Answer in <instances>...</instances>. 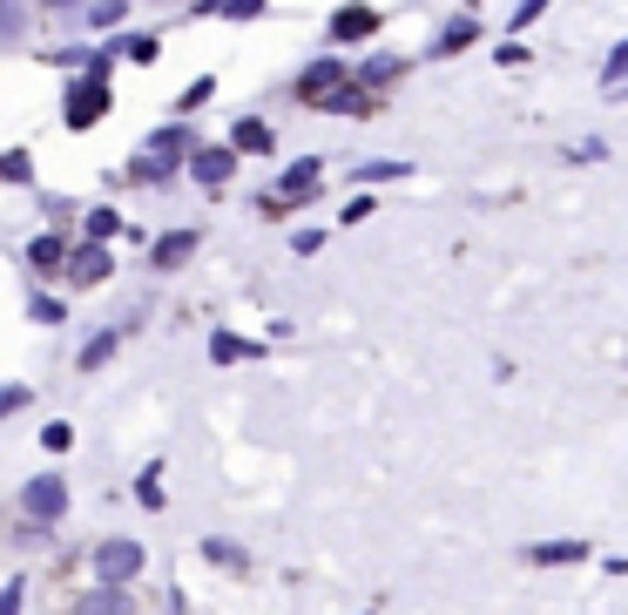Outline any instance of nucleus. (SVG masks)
Instances as JSON below:
<instances>
[{
	"instance_id": "obj_18",
	"label": "nucleus",
	"mask_w": 628,
	"mask_h": 615,
	"mask_svg": "<svg viewBox=\"0 0 628 615\" xmlns=\"http://www.w3.org/2000/svg\"><path fill=\"white\" fill-rule=\"evenodd\" d=\"M527 561L534 568H574V561H588V542H534Z\"/></svg>"
},
{
	"instance_id": "obj_26",
	"label": "nucleus",
	"mask_w": 628,
	"mask_h": 615,
	"mask_svg": "<svg viewBox=\"0 0 628 615\" xmlns=\"http://www.w3.org/2000/svg\"><path fill=\"white\" fill-rule=\"evenodd\" d=\"M155 474H163V467H142V474H136V501H142L149 514L163 508V480H155Z\"/></svg>"
},
{
	"instance_id": "obj_4",
	"label": "nucleus",
	"mask_w": 628,
	"mask_h": 615,
	"mask_svg": "<svg viewBox=\"0 0 628 615\" xmlns=\"http://www.w3.org/2000/svg\"><path fill=\"white\" fill-rule=\"evenodd\" d=\"M61 514H68V480H61V474H34V480L21 487V521L55 527Z\"/></svg>"
},
{
	"instance_id": "obj_15",
	"label": "nucleus",
	"mask_w": 628,
	"mask_h": 615,
	"mask_svg": "<svg viewBox=\"0 0 628 615\" xmlns=\"http://www.w3.org/2000/svg\"><path fill=\"white\" fill-rule=\"evenodd\" d=\"M399 74H406V55H365L359 68H351V82H365V89L379 95V89H392V82H399Z\"/></svg>"
},
{
	"instance_id": "obj_9",
	"label": "nucleus",
	"mask_w": 628,
	"mask_h": 615,
	"mask_svg": "<svg viewBox=\"0 0 628 615\" xmlns=\"http://www.w3.org/2000/svg\"><path fill=\"white\" fill-rule=\"evenodd\" d=\"M318 183H325V156H298V163H284V170H278V183H270V197H284V204L298 210V204H304Z\"/></svg>"
},
{
	"instance_id": "obj_23",
	"label": "nucleus",
	"mask_w": 628,
	"mask_h": 615,
	"mask_svg": "<svg viewBox=\"0 0 628 615\" xmlns=\"http://www.w3.org/2000/svg\"><path fill=\"white\" fill-rule=\"evenodd\" d=\"M203 555H210V561H223V568H237V575L251 568V555H244L237 542H223V534H210V542H203Z\"/></svg>"
},
{
	"instance_id": "obj_21",
	"label": "nucleus",
	"mask_w": 628,
	"mask_h": 615,
	"mask_svg": "<svg viewBox=\"0 0 628 615\" xmlns=\"http://www.w3.org/2000/svg\"><path fill=\"white\" fill-rule=\"evenodd\" d=\"M621 82H628V34L602 55V89H621Z\"/></svg>"
},
{
	"instance_id": "obj_34",
	"label": "nucleus",
	"mask_w": 628,
	"mask_h": 615,
	"mask_svg": "<svg viewBox=\"0 0 628 615\" xmlns=\"http://www.w3.org/2000/svg\"><path fill=\"white\" fill-rule=\"evenodd\" d=\"M264 8H270V0H223V14H230V21H257Z\"/></svg>"
},
{
	"instance_id": "obj_36",
	"label": "nucleus",
	"mask_w": 628,
	"mask_h": 615,
	"mask_svg": "<svg viewBox=\"0 0 628 615\" xmlns=\"http://www.w3.org/2000/svg\"><path fill=\"white\" fill-rule=\"evenodd\" d=\"M372 210H379V197H351V204H345V223H365Z\"/></svg>"
},
{
	"instance_id": "obj_32",
	"label": "nucleus",
	"mask_w": 628,
	"mask_h": 615,
	"mask_svg": "<svg viewBox=\"0 0 628 615\" xmlns=\"http://www.w3.org/2000/svg\"><path fill=\"white\" fill-rule=\"evenodd\" d=\"M392 176H406V163H359V183H392Z\"/></svg>"
},
{
	"instance_id": "obj_6",
	"label": "nucleus",
	"mask_w": 628,
	"mask_h": 615,
	"mask_svg": "<svg viewBox=\"0 0 628 615\" xmlns=\"http://www.w3.org/2000/svg\"><path fill=\"white\" fill-rule=\"evenodd\" d=\"M345 74H351V68H345V55H311V61L298 68V102H304V108H318V102L345 82Z\"/></svg>"
},
{
	"instance_id": "obj_1",
	"label": "nucleus",
	"mask_w": 628,
	"mask_h": 615,
	"mask_svg": "<svg viewBox=\"0 0 628 615\" xmlns=\"http://www.w3.org/2000/svg\"><path fill=\"white\" fill-rule=\"evenodd\" d=\"M196 149V136H189V123H170V129H155L149 142H142V156H129V183H170L176 170H183V156Z\"/></svg>"
},
{
	"instance_id": "obj_24",
	"label": "nucleus",
	"mask_w": 628,
	"mask_h": 615,
	"mask_svg": "<svg viewBox=\"0 0 628 615\" xmlns=\"http://www.w3.org/2000/svg\"><path fill=\"white\" fill-rule=\"evenodd\" d=\"M95 27H123L129 21V0H89V8H82Z\"/></svg>"
},
{
	"instance_id": "obj_37",
	"label": "nucleus",
	"mask_w": 628,
	"mask_h": 615,
	"mask_svg": "<svg viewBox=\"0 0 628 615\" xmlns=\"http://www.w3.org/2000/svg\"><path fill=\"white\" fill-rule=\"evenodd\" d=\"M21 602H27V589H21V582L0 589V615H21Z\"/></svg>"
},
{
	"instance_id": "obj_12",
	"label": "nucleus",
	"mask_w": 628,
	"mask_h": 615,
	"mask_svg": "<svg viewBox=\"0 0 628 615\" xmlns=\"http://www.w3.org/2000/svg\"><path fill=\"white\" fill-rule=\"evenodd\" d=\"M196 244H203V230H163L155 251H149V264H155V271H176V264L196 257Z\"/></svg>"
},
{
	"instance_id": "obj_8",
	"label": "nucleus",
	"mask_w": 628,
	"mask_h": 615,
	"mask_svg": "<svg viewBox=\"0 0 628 615\" xmlns=\"http://www.w3.org/2000/svg\"><path fill=\"white\" fill-rule=\"evenodd\" d=\"M108 271H115V257H108V244H95V237H89V244H74V251H68V264H61V278H68L74 291L102 285Z\"/></svg>"
},
{
	"instance_id": "obj_17",
	"label": "nucleus",
	"mask_w": 628,
	"mask_h": 615,
	"mask_svg": "<svg viewBox=\"0 0 628 615\" xmlns=\"http://www.w3.org/2000/svg\"><path fill=\"white\" fill-rule=\"evenodd\" d=\"M210 359L217 365H251V359H264V345L257 338H237V332H217L210 338Z\"/></svg>"
},
{
	"instance_id": "obj_29",
	"label": "nucleus",
	"mask_w": 628,
	"mask_h": 615,
	"mask_svg": "<svg viewBox=\"0 0 628 615\" xmlns=\"http://www.w3.org/2000/svg\"><path fill=\"white\" fill-rule=\"evenodd\" d=\"M42 446H48V453H68V446H74V427H68V419H48V427H42Z\"/></svg>"
},
{
	"instance_id": "obj_5",
	"label": "nucleus",
	"mask_w": 628,
	"mask_h": 615,
	"mask_svg": "<svg viewBox=\"0 0 628 615\" xmlns=\"http://www.w3.org/2000/svg\"><path fill=\"white\" fill-rule=\"evenodd\" d=\"M237 163H244V156H237V149H230V142H196L189 156H183V170H189L196 183H203L210 197H217V189H223L230 176H237Z\"/></svg>"
},
{
	"instance_id": "obj_25",
	"label": "nucleus",
	"mask_w": 628,
	"mask_h": 615,
	"mask_svg": "<svg viewBox=\"0 0 628 615\" xmlns=\"http://www.w3.org/2000/svg\"><path fill=\"white\" fill-rule=\"evenodd\" d=\"M0 183H34V156H27V149H8V156H0Z\"/></svg>"
},
{
	"instance_id": "obj_38",
	"label": "nucleus",
	"mask_w": 628,
	"mask_h": 615,
	"mask_svg": "<svg viewBox=\"0 0 628 615\" xmlns=\"http://www.w3.org/2000/svg\"><path fill=\"white\" fill-rule=\"evenodd\" d=\"M42 8H48V14H82L89 0H42Z\"/></svg>"
},
{
	"instance_id": "obj_19",
	"label": "nucleus",
	"mask_w": 628,
	"mask_h": 615,
	"mask_svg": "<svg viewBox=\"0 0 628 615\" xmlns=\"http://www.w3.org/2000/svg\"><path fill=\"white\" fill-rule=\"evenodd\" d=\"M27 318L34 325H68V304L55 291H27Z\"/></svg>"
},
{
	"instance_id": "obj_2",
	"label": "nucleus",
	"mask_w": 628,
	"mask_h": 615,
	"mask_svg": "<svg viewBox=\"0 0 628 615\" xmlns=\"http://www.w3.org/2000/svg\"><path fill=\"white\" fill-rule=\"evenodd\" d=\"M108 108H115V89H108V74L82 68V74L68 82V95H61V123H68V129H95Z\"/></svg>"
},
{
	"instance_id": "obj_11",
	"label": "nucleus",
	"mask_w": 628,
	"mask_h": 615,
	"mask_svg": "<svg viewBox=\"0 0 628 615\" xmlns=\"http://www.w3.org/2000/svg\"><path fill=\"white\" fill-rule=\"evenodd\" d=\"M68 615H136L129 582H95L89 595H74V608H68Z\"/></svg>"
},
{
	"instance_id": "obj_14",
	"label": "nucleus",
	"mask_w": 628,
	"mask_h": 615,
	"mask_svg": "<svg viewBox=\"0 0 628 615\" xmlns=\"http://www.w3.org/2000/svg\"><path fill=\"white\" fill-rule=\"evenodd\" d=\"M474 42H480V21H474V14H453V21L433 34V61H453V55H466Z\"/></svg>"
},
{
	"instance_id": "obj_20",
	"label": "nucleus",
	"mask_w": 628,
	"mask_h": 615,
	"mask_svg": "<svg viewBox=\"0 0 628 615\" xmlns=\"http://www.w3.org/2000/svg\"><path fill=\"white\" fill-rule=\"evenodd\" d=\"M115 48H123L129 61H155V55H163V34H149V27H136V34H123V42H115Z\"/></svg>"
},
{
	"instance_id": "obj_33",
	"label": "nucleus",
	"mask_w": 628,
	"mask_h": 615,
	"mask_svg": "<svg viewBox=\"0 0 628 615\" xmlns=\"http://www.w3.org/2000/svg\"><path fill=\"white\" fill-rule=\"evenodd\" d=\"M568 156H574V163H602V156H608V142H602V136H588V142H574V149H568Z\"/></svg>"
},
{
	"instance_id": "obj_31",
	"label": "nucleus",
	"mask_w": 628,
	"mask_h": 615,
	"mask_svg": "<svg viewBox=\"0 0 628 615\" xmlns=\"http://www.w3.org/2000/svg\"><path fill=\"white\" fill-rule=\"evenodd\" d=\"M27 406H34L27 386H0V419H8V413H27Z\"/></svg>"
},
{
	"instance_id": "obj_10",
	"label": "nucleus",
	"mask_w": 628,
	"mask_h": 615,
	"mask_svg": "<svg viewBox=\"0 0 628 615\" xmlns=\"http://www.w3.org/2000/svg\"><path fill=\"white\" fill-rule=\"evenodd\" d=\"M230 149H237V156H270V149H278V129L264 123V115H237V123H230V136H223Z\"/></svg>"
},
{
	"instance_id": "obj_3",
	"label": "nucleus",
	"mask_w": 628,
	"mask_h": 615,
	"mask_svg": "<svg viewBox=\"0 0 628 615\" xmlns=\"http://www.w3.org/2000/svg\"><path fill=\"white\" fill-rule=\"evenodd\" d=\"M95 582H136V575H142V542H129V534H102V542H95Z\"/></svg>"
},
{
	"instance_id": "obj_7",
	"label": "nucleus",
	"mask_w": 628,
	"mask_h": 615,
	"mask_svg": "<svg viewBox=\"0 0 628 615\" xmlns=\"http://www.w3.org/2000/svg\"><path fill=\"white\" fill-rule=\"evenodd\" d=\"M325 42H379V8L372 0H345V8L325 21Z\"/></svg>"
},
{
	"instance_id": "obj_16",
	"label": "nucleus",
	"mask_w": 628,
	"mask_h": 615,
	"mask_svg": "<svg viewBox=\"0 0 628 615\" xmlns=\"http://www.w3.org/2000/svg\"><path fill=\"white\" fill-rule=\"evenodd\" d=\"M115 345H123V332H115V325L89 332V338H82V352H74V365H82V372H102V365L115 359Z\"/></svg>"
},
{
	"instance_id": "obj_35",
	"label": "nucleus",
	"mask_w": 628,
	"mask_h": 615,
	"mask_svg": "<svg viewBox=\"0 0 628 615\" xmlns=\"http://www.w3.org/2000/svg\"><path fill=\"white\" fill-rule=\"evenodd\" d=\"M291 244H298V257H311V251H325V230H318V223H304Z\"/></svg>"
},
{
	"instance_id": "obj_39",
	"label": "nucleus",
	"mask_w": 628,
	"mask_h": 615,
	"mask_svg": "<svg viewBox=\"0 0 628 615\" xmlns=\"http://www.w3.org/2000/svg\"><path fill=\"white\" fill-rule=\"evenodd\" d=\"M365 615H372V608H365Z\"/></svg>"
},
{
	"instance_id": "obj_27",
	"label": "nucleus",
	"mask_w": 628,
	"mask_h": 615,
	"mask_svg": "<svg viewBox=\"0 0 628 615\" xmlns=\"http://www.w3.org/2000/svg\"><path fill=\"white\" fill-rule=\"evenodd\" d=\"M27 34V8H14V0H0V42H21Z\"/></svg>"
},
{
	"instance_id": "obj_13",
	"label": "nucleus",
	"mask_w": 628,
	"mask_h": 615,
	"mask_svg": "<svg viewBox=\"0 0 628 615\" xmlns=\"http://www.w3.org/2000/svg\"><path fill=\"white\" fill-rule=\"evenodd\" d=\"M61 264H68V237L61 230H42V237L27 244V271L34 278H61Z\"/></svg>"
},
{
	"instance_id": "obj_28",
	"label": "nucleus",
	"mask_w": 628,
	"mask_h": 615,
	"mask_svg": "<svg viewBox=\"0 0 628 615\" xmlns=\"http://www.w3.org/2000/svg\"><path fill=\"white\" fill-rule=\"evenodd\" d=\"M210 95H217V82H210V74H196V82H189V89H183V95H176V108H183V115H189V108H203V102H210Z\"/></svg>"
},
{
	"instance_id": "obj_30",
	"label": "nucleus",
	"mask_w": 628,
	"mask_h": 615,
	"mask_svg": "<svg viewBox=\"0 0 628 615\" xmlns=\"http://www.w3.org/2000/svg\"><path fill=\"white\" fill-rule=\"evenodd\" d=\"M547 8H555V0H521V8H514V21H507V27H514V34H527V27H534Z\"/></svg>"
},
{
	"instance_id": "obj_22",
	"label": "nucleus",
	"mask_w": 628,
	"mask_h": 615,
	"mask_svg": "<svg viewBox=\"0 0 628 615\" xmlns=\"http://www.w3.org/2000/svg\"><path fill=\"white\" fill-rule=\"evenodd\" d=\"M82 230H89L95 244H115V237H123V217H115V210H89V217H82Z\"/></svg>"
}]
</instances>
